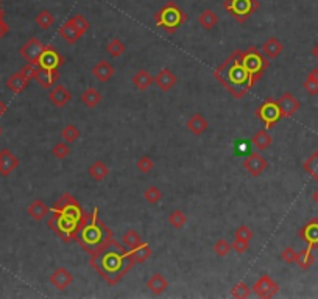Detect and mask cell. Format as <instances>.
<instances>
[{
  "label": "cell",
  "instance_id": "1",
  "mask_svg": "<svg viewBox=\"0 0 318 299\" xmlns=\"http://www.w3.org/2000/svg\"><path fill=\"white\" fill-rule=\"evenodd\" d=\"M89 219V213L83 209L69 192L63 194L61 198L53 204L51 216L47 226L55 232L64 243L76 238L80 229Z\"/></svg>",
  "mask_w": 318,
  "mask_h": 299
},
{
  "label": "cell",
  "instance_id": "2",
  "mask_svg": "<svg viewBox=\"0 0 318 299\" xmlns=\"http://www.w3.org/2000/svg\"><path fill=\"white\" fill-rule=\"evenodd\" d=\"M89 265L106 282L114 287L135 263L128 257V250L113 238L91 254Z\"/></svg>",
  "mask_w": 318,
  "mask_h": 299
},
{
  "label": "cell",
  "instance_id": "3",
  "mask_svg": "<svg viewBox=\"0 0 318 299\" xmlns=\"http://www.w3.org/2000/svg\"><path fill=\"white\" fill-rule=\"evenodd\" d=\"M242 50H235L214 70V78L237 100L244 98L253 88L250 76L241 61Z\"/></svg>",
  "mask_w": 318,
  "mask_h": 299
},
{
  "label": "cell",
  "instance_id": "4",
  "mask_svg": "<svg viewBox=\"0 0 318 299\" xmlns=\"http://www.w3.org/2000/svg\"><path fill=\"white\" fill-rule=\"evenodd\" d=\"M113 238H114L113 231L100 220L98 207H94L92 212L89 213V219L82 226V229H80L75 241L80 244V248L83 251L92 254Z\"/></svg>",
  "mask_w": 318,
  "mask_h": 299
},
{
  "label": "cell",
  "instance_id": "5",
  "mask_svg": "<svg viewBox=\"0 0 318 299\" xmlns=\"http://www.w3.org/2000/svg\"><path fill=\"white\" fill-rule=\"evenodd\" d=\"M188 20V14H186L176 2L170 0L161 10L154 14V22L157 26H161L163 30L169 35H175L179 26Z\"/></svg>",
  "mask_w": 318,
  "mask_h": 299
},
{
  "label": "cell",
  "instance_id": "6",
  "mask_svg": "<svg viewBox=\"0 0 318 299\" xmlns=\"http://www.w3.org/2000/svg\"><path fill=\"white\" fill-rule=\"evenodd\" d=\"M241 61H242L244 69L247 70V73L250 76L251 86H254L257 81L262 78L263 72L267 70L269 64H270V60L267 57H263V53L259 51V48L254 47V45L248 47L245 51L242 50Z\"/></svg>",
  "mask_w": 318,
  "mask_h": 299
},
{
  "label": "cell",
  "instance_id": "7",
  "mask_svg": "<svg viewBox=\"0 0 318 299\" xmlns=\"http://www.w3.org/2000/svg\"><path fill=\"white\" fill-rule=\"evenodd\" d=\"M259 7L260 4L257 0H225L223 2V8L238 23L247 22L259 10Z\"/></svg>",
  "mask_w": 318,
  "mask_h": 299
},
{
  "label": "cell",
  "instance_id": "8",
  "mask_svg": "<svg viewBox=\"0 0 318 299\" xmlns=\"http://www.w3.org/2000/svg\"><path fill=\"white\" fill-rule=\"evenodd\" d=\"M256 116L263 122V125L267 129L275 126L279 122V119H282L278 101L273 100V98H267L265 101H262V104L256 110Z\"/></svg>",
  "mask_w": 318,
  "mask_h": 299
},
{
  "label": "cell",
  "instance_id": "9",
  "mask_svg": "<svg viewBox=\"0 0 318 299\" xmlns=\"http://www.w3.org/2000/svg\"><path fill=\"white\" fill-rule=\"evenodd\" d=\"M251 291L257 294L259 297H273L279 293V284L275 282L270 276L263 275L254 282V285L251 287Z\"/></svg>",
  "mask_w": 318,
  "mask_h": 299
},
{
  "label": "cell",
  "instance_id": "10",
  "mask_svg": "<svg viewBox=\"0 0 318 299\" xmlns=\"http://www.w3.org/2000/svg\"><path fill=\"white\" fill-rule=\"evenodd\" d=\"M64 63H66L64 57L55 47L48 44V45L44 47V51H42V55L38 61V66L45 67V69H60Z\"/></svg>",
  "mask_w": 318,
  "mask_h": 299
},
{
  "label": "cell",
  "instance_id": "11",
  "mask_svg": "<svg viewBox=\"0 0 318 299\" xmlns=\"http://www.w3.org/2000/svg\"><path fill=\"white\" fill-rule=\"evenodd\" d=\"M44 44L38 39V38H32L26 41L22 47H20V57L25 58L29 63H33V64H38L42 51H44Z\"/></svg>",
  "mask_w": 318,
  "mask_h": 299
},
{
  "label": "cell",
  "instance_id": "12",
  "mask_svg": "<svg viewBox=\"0 0 318 299\" xmlns=\"http://www.w3.org/2000/svg\"><path fill=\"white\" fill-rule=\"evenodd\" d=\"M278 106H279V111H281V117L282 119H290L298 113L301 103L294 94L284 92L278 100Z\"/></svg>",
  "mask_w": 318,
  "mask_h": 299
},
{
  "label": "cell",
  "instance_id": "13",
  "mask_svg": "<svg viewBox=\"0 0 318 299\" xmlns=\"http://www.w3.org/2000/svg\"><path fill=\"white\" fill-rule=\"evenodd\" d=\"M300 238L307 244L309 250L318 248V219L313 216L310 219L301 229H300Z\"/></svg>",
  "mask_w": 318,
  "mask_h": 299
},
{
  "label": "cell",
  "instance_id": "14",
  "mask_svg": "<svg viewBox=\"0 0 318 299\" xmlns=\"http://www.w3.org/2000/svg\"><path fill=\"white\" fill-rule=\"evenodd\" d=\"M269 167V162L265 157H262L259 153H250L248 157L244 160V169L251 175V176H260Z\"/></svg>",
  "mask_w": 318,
  "mask_h": 299
},
{
  "label": "cell",
  "instance_id": "15",
  "mask_svg": "<svg viewBox=\"0 0 318 299\" xmlns=\"http://www.w3.org/2000/svg\"><path fill=\"white\" fill-rule=\"evenodd\" d=\"M19 167V159L8 150H0V175L10 176Z\"/></svg>",
  "mask_w": 318,
  "mask_h": 299
},
{
  "label": "cell",
  "instance_id": "16",
  "mask_svg": "<svg viewBox=\"0 0 318 299\" xmlns=\"http://www.w3.org/2000/svg\"><path fill=\"white\" fill-rule=\"evenodd\" d=\"M178 83V76L167 67L159 70V73L154 76V85L161 89L163 92H169L172 88H175Z\"/></svg>",
  "mask_w": 318,
  "mask_h": 299
},
{
  "label": "cell",
  "instance_id": "17",
  "mask_svg": "<svg viewBox=\"0 0 318 299\" xmlns=\"http://www.w3.org/2000/svg\"><path fill=\"white\" fill-rule=\"evenodd\" d=\"M48 281L55 288L66 290L73 282V276L67 268L61 266V268H57L55 271H53V273L50 275V278H48Z\"/></svg>",
  "mask_w": 318,
  "mask_h": 299
},
{
  "label": "cell",
  "instance_id": "18",
  "mask_svg": "<svg viewBox=\"0 0 318 299\" xmlns=\"http://www.w3.org/2000/svg\"><path fill=\"white\" fill-rule=\"evenodd\" d=\"M48 100L57 107H64L72 100V94L69 92V89L64 85H57V86H53L50 89Z\"/></svg>",
  "mask_w": 318,
  "mask_h": 299
},
{
  "label": "cell",
  "instance_id": "19",
  "mask_svg": "<svg viewBox=\"0 0 318 299\" xmlns=\"http://www.w3.org/2000/svg\"><path fill=\"white\" fill-rule=\"evenodd\" d=\"M35 79L44 88V89H50L53 88V85L60 79V70L58 69H45V67H39L38 73L35 76Z\"/></svg>",
  "mask_w": 318,
  "mask_h": 299
},
{
  "label": "cell",
  "instance_id": "20",
  "mask_svg": "<svg viewBox=\"0 0 318 299\" xmlns=\"http://www.w3.org/2000/svg\"><path fill=\"white\" fill-rule=\"evenodd\" d=\"M114 73H116V69L106 60L98 61L92 69V75L100 81V83H106V81H110L114 76Z\"/></svg>",
  "mask_w": 318,
  "mask_h": 299
},
{
  "label": "cell",
  "instance_id": "21",
  "mask_svg": "<svg viewBox=\"0 0 318 299\" xmlns=\"http://www.w3.org/2000/svg\"><path fill=\"white\" fill-rule=\"evenodd\" d=\"M260 50L263 53V57H267L269 60H275L284 51V45H282V42L278 38L272 36V38H269L267 41L262 44Z\"/></svg>",
  "mask_w": 318,
  "mask_h": 299
},
{
  "label": "cell",
  "instance_id": "22",
  "mask_svg": "<svg viewBox=\"0 0 318 299\" xmlns=\"http://www.w3.org/2000/svg\"><path fill=\"white\" fill-rule=\"evenodd\" d=\"M147 288L150 290L151 294L159 296V294H163L169 288V281L163 275L156 273V275L150 276V279L147 281Z\"/></svg>",
  "mask_w": 318,
  "mask_h": 299
},
{
  "label": "cell",
  "instance_id": "23",
  "mask_svg": "<svg viewBox=\"0 0 318 299\" xmlns=\"http://www.w3.org/2000/svg\"><path fill=\"white\" fill-rule=\"evenodd\" d=\"M60 36L67 42V44H75V42H78V39L82 38L83 35L80 33L78 30H76V26L72 23V20L69 19V20H66L61 26H60Z\"/></svg>",
  "mask_w": 318,
  "mask_h": 299
},
{
  "label": "cell",
  "instance_id": "24",
  "mask_svg": "<svg viewBox=\"0 0 318 299\" xmlns=\"http://www.w3.org/2000/svg\"><path fill=\"white\" fill-rule=\"evenodd\" d=\"M186 126H188V129H189L194 135H201V134L206 132L209 123H207V120L204 119L203 114L197 113V114H194L192 117H189V120H188V123H186Z\"/></svg>",
  "mask_w": 318,
  "mask_h": 299
},
{
  "label": "cell",
  "instance_id": "25",
  "mask_svg": "<svg viewBox=\"0 0 318 299\" xmlns=\"http://www.w3.org/2000/svg\"><path fill=\"white\" fill-rule=\"evenodd\" d=\"M132 85H135L139 91H147L151 88V85H154V76H151V73L145 69H141L135 73V76L131 78Z\"/></svg>",
  "mask_w": 318,
  "mask_h": 299
},
{
  "label": "cell",
  "instance_id": "26",
  "mask_svg": "<svg viewBox=\"0 0 318 299\" xmlns=\"http://www.w3.org/2000/svg\"><path fill=\"white\" fill-rule=\"evenodd\" d=\"M29 83H30V81L26 79L20 72H17V73H13V75L7 79V88H8L13 94H22V92L26 89V86H29Z\"/></svg>",
  "mask_w": 318,
  "mask_h": 299
},
{
  "label": "cell",
  "instance_id": "27",
  "mask_svg": "<svg viewBox=\"0 0 318 299\" xmlns=\"http://www.w3.org/2000/svg\"><path fill=\"white\" fill-rule=\"evenodd\" d=\"M151 254H153V251L147 243H142V244H139V247L128 251V257L131 259L132 263H142V262L148 260L151 257Z\"/></svg>",
  "mask_w": 318,
  "mask_h": 299
},
{
  "label": "cell",
  "instance_id": "28",
  "mask_svg": "<svg viewBox=\"0 0 318 299\" xmlns=\"http://www.w3.org/2000/svg\"><path fill=\"white\" fill-rule=\"evenodd\" d=\"M272 135L270 132L267 131V128H262L259 129L253 138H251V144L259 150V151H263V150H267L270 145H272Z\"/></svg>",
  "mask_w": 318,
  "mask_h": 299
},
{
  "label": "cell",
  "instance_id": "29",
  "mask_svg": "<svg viewBox=\"0 0 318 299\" xmlns=\"http://www.w3.org/2000/svg\"><path fill=\"white\" fill-rule=\"evenodd\" d=\"M48 207H47V204L42 201V200H35L30 206H29V209H26V212H29V215L32 216V219L35 220V222H42L45 216H47V213H48Z\"/></svg>",
  "mask_w": 318,
  "mask_h": 299
},
{
  "label": "cell",
  "instance_id": "30",
  "mask_svg": "<svg viewBox=\"0 0 318 299\" xmlns=\"http://www.w3.org/2000/svg\"><path fill=\"white\" fill-rule=\"evenodd\" d=\"M88 173H89V176H91L94 181L101 182L106 176L110 175V169H108V166H106L103 160H95L94 164L89 167Z\"/></svg>",
  "mask_w": 318,
  "mask_h": 299
},
{
  "label": "cell",
  "instance_id": "31",
  "mask_svg": "<svg viewBox=\"0 0 318 299\" xmlns=\"http://www.w3.org/2000/svg\"><path fill=\"white\" fill-rule=\"evenodd\" d=\"M303 169L304 172L315 181L318 182V150H315L303 164Z\"/></svg>",
  "mask_w": 318,
  "mask_h": 299
},
{
  "label": "cell",
  "instance_id": "32",
  "mask_svg": "<svg viewBox=\"0 0 318 299\" xmlns=\"http://www.w3.org/2000/svg\"><path fill=\"white\" fill-rule=\"evenodd\" d=\"M82 101H83V104L86 107H89V110H94V107H97V104L101 101V95H100V92L95 88H88L82 94Z\"/></svg>",
  "mask_w": 318,
  "mask_h": 299
},
{
  "label": "cell",
  "instance_id": "33",
  "mask_svg": "<svg viewBox=\"0 0 318 299\" xmlns=\"http://www.w3.org/2000/svg\"><path fill=\"white\" fill-rule=\"evenodd\" d=\"M303 88L309 95H318V69L316 67L309 72V75L306 76L303 83Z\"/></svg>",
  "mask_w": 318,
  "mask_h": 299
},
{
  "label": "cell",
  "instance_id": "34",
  "mask_svg": "<svg viewBox=\"0 0 318 299\" xmlns=\"http://www.w3.org/2000/svg\"><path fill=\"white\" fill-rule=\"evenodd\" d=\"M198 22H200V25L203 26L204 30H212V29H214V26L217 25L219 17H217V14H216L214 11H212V10H204V11L200 14Z\"/></svg>",
  "mask_w": 318,
  "mask_h": 299
},
{
  "label": "cell",
  "instance_id": "35",
  "mask_svg": "<svg viewBox=\"0 0 318 299\" xmlns=\"http://www.w3.org/2000/svg\"><path fill=\"white\" fill-rule=\"evenodd\" d=\"M303 271L309 269L313 263H315V256L312 254V250L306 248L303 251H298V256H297V262H295Z\"/></svg>",
  "mask_w": 318,
  "mask_h": 299
},
{
  "label": "cell",
  "instance_id": "36",
  "mask_svg": "<svg viewBox=\"0 0 318 299\" xmlns=\"http://www.w3.org/2000/svg\"><path fill=\"white\" fill-rule=\"evenodd\" d=\"M35 22H36V25L39 26V29H42V30H48L50 26L55 23V16H53L48 10H42V11H39V14L35 17Z\"/></svg>",
  "mask_w": 318,
  "mask_h": 299
},
{
  "label": "cell",
  "instance_id": "37",
  "mask_svg": "<svg viewBox=\"0 0 318 299\" xmlns=\"http://www.w3.org/2000/svg\"><path fill=\"white\" fill-rule=\"evenodd\" d=\"M122 241L126 244V247H128L129 250L136 248V247H139V244H142V243H144V241H142V237H141V235H139V232H136L135 229H128V231L123 234Z\"/></svg>",
  "mask_w": 318,
  "mask_h": 299
},
{
  "label": "cell",
  "instance_id": "38",
  "mask_svg": "<svg viewBox=\"0 0 318 299\" xmlns=\"http://www.w3.org/2000/svg\"><path fill=\"white\" fill-rule=\"evenodd\" d=\"M106 50H108V53H110L113 58H119V57H122L123 53L126 51V47H125V44L120 39L114 38V39H111L108 42V45H106Z\"/></svg>",
  "mask_w": 318,
  "mask_h": 299
},
{
  "label": "cell",
  "instance_id": "39",
  "mask_svg": "<svg viewBox=\"0 0 318 299\" xmlns=\"http://www.w3.org/2000/svg\"><path fill=\"white\" fill-rule=\"evenodd\" d=\"M169 223L175 228V229H181L186 223H188V216L181 209H175L173 212H170L169 215Z\"/></svg>",
  "mask_w": 318,
  "mask_h": 299
},
{
  "label": "cell",
  "instance_id": "40",
  "mask_svg": "<svg viewBox=\"0 0 318 299\" xmlns=\"http://www.w3.org/2000/svg\"><path fill=\"white\" fill-rule=\"evenodd\" d=\"M61 138L64 139V142L73 144L75 141L80 139V129H78L75 125L69 123V125H66V126L63 128V131H61Z\"/></svg>",
  "mask_w": 318,
  "mask_h": 299
},
{
  "label": "cell",
  "instance_id": "41",
  "mask_svg": "<svg viewBox=\"0 0 318 299\" xmlns=\"http://www.w3.org/2000/svg\"><path fill=\"white\" fill-rule=\"evenodd\" d=\"M251 294V287H248L245 282H237L232 290H231V296L232 297H237V299H245V297H250Z\"/></svg>",
  "mask_w": 318,
  "mask_h": 299
},
{
  "label": "cell",
  "instance_id": "42",
  "mask_svg": "<svg viewBox=\"0 0 318 299\" xmlns=\"http://www.w3.org/2000/svg\"><path fill=\"white\" fill-rule=\"evenodd\" d=\"M144 198H145V201H147L148 204H156V203L161 201L163 192H161V190H159L156 185H150V187L145 190V192H144Z\"/></svg>",
  "mask_w": 318,
  "mask_h": 299
},
{
  "label": "cell",
  "instance_id": "43",
  "mask_svg": "<svg viewBox=\"0 0 318 299\" xmlns=\"http://www.w3.org/2000/svg\"><path fill=\"white\" fill-rule=\"evenodd\" d=\"M231 243L228 241V240H225V238H220V240H217L216 241V244H214V253L219 256V257H226L229 253H231Z\"/></svg>",
  "mask_w": 318,
  "mask_h": 299
},
{
  "label": "cell",
  "instance_id": "44",
  "mask_svg": "<svg viewBox=\"0 0 318 299\" xmlns=\"http://www.w3.org/2000/svg\"><path fill=\"white\" fill-rule=\"evenodd\" d=\"M70 20H72V23L76 26V30H78L80 33H82V35H85V33L91 29L89 20L85 19V16H82V14H75Z\"/></svg>",
  "mask_w": 318,
  "mask_h": 299
},
{
  "label": "cell",
  "instance_id": "45",
  "mask_svg": "<svg viewBox=\"0 0 318 299\" xmlns=\"http://www.w3.org/2000/svg\"><path fill=\"white\" fill-rule=\"evenodd\" d=\"M136 167L141 173H150L154 169V160L150 156H142V157L138 159Z\"/></svg>",
  "mask_w": 318,
  "mask_h": 299
},
{
  "label": "cell",
  "instance_id": "46",
  "mask_svg": "<svg viewBox=\"0 0 318 299\" xmlns=\"http://www.w3.org/2000/svg\"><path fill=\"white\" fill-rule=\"evenodd\" d=\"M51 153H53V156H55L57 159H66L70 154V144H67V142H58L55 147H53Z\"/></svg>",
  "mask_w": 318,
  "mask_h": 299
},
{
  "label": "cell",
  "instance_id": "47",
  "mask_svg": "<svg viewBox=\"0 0 318 299\" xmlns=\"http://www.w3.org/2000/svg\"><path fill=\"white\" fill-rule=\"evenodd\" d=\"M231 248L237 253V254H244L250 250V241L247 240H242V238H235L232 243H231Z\"/></svg>",
  "mask_w": 318,
  "mask_h": 299
},
{
  "label": "cell",
  "instance_id": "48",
  "mask_svg": "<svg viewBox=\"0 0 318 299\" xmlns=\"http://www.w3.org/2000/svg\"><path fill=\"white\" fill-rule=\"evenodd\" d=\"M38 69H39V66L38 64H33V63H29L26 66H23L19 72L26 78V79H33L35 76H36V73H38Z\"/></svg>",
  "mask_w": 318,
  "mask_h": 299
},
{
  "label": "cell",
  "instance_id": "49",
  "mask_svg": "<svg viewBox=\"0 0 318 299\" xmlns=\"http://www.w3.org/2000/svg\"><path fill=\"white\" fill-rule=\"evenodd\" d=\"M253 231L247 226V225H242V226H238L237 229H235V238H242V240H247V241H250L251 238H253Z\"/></svg>",
  "mask_w": 318,
  "mask_h": 299
},
{
  "label": "cell",
  "instance_id": "50",
  "mask_svg": "<svg viewBox=\"0 0 318 299\" xmlns=\"http://www.w3.org/2000/svg\"><path fill=\"white\" fill-rule=\"evenodd\" d=\"M297 256H298V251H295L294 248H285L282 253H281V259L285 262V263H295L297 262Z\"/></svg>",
  "mask_w": 318,
  "mask_h": 299
},
{
  "label": "cell",
  "instance_id": "51",
  "mask_svg": "<svg viewBox=\"0 0 318 299\" xmlns=\"http://www.w3.org/2000/svg\"><path fill=\"white\" fill-rule=\"evenodd\" d=\"M10 32V26H8V23L4 20V19H0V39H2L7 33Z\"/></svg>",
  "mask_w": 318,
  "mask_h": 299
},
{
  "label": "cell",
  "instance_id": "52",
  "mask_svg": "<svg viewBox=\"0 0 318 299\" xmlns=\"http://www.w3.org/2000/svg\"><path fill=\"white\" fill-rule=\"evenodd\" d=\"M7 110H8L7 103H5V101H2V100H0V117H2V116H5V114H7Z\"/></svg>",
  "mask_w": 318,
  "mask_h": 299
},
{
  "label": "cell",
  "instance_id": "53",
  "mask_svg": "<svg viewBox=\"0 0 318 299\" xmlns=\"http://www.w3.org/2000/svg\"><path fill=\"white\" fill-rule=\"evenodd\" d=\"M312 55H313V58H316L318 60V42L313 45V48H312Z\"/></svg>",
  "mask_w": 318,
  "mask_h": 299
},
{
  "label": "cell",
  "instance_id": "54",
  "mask_svg": "<svg viewBox=\"0 0 318 299\" xmlns=\"http://www.w3.org/2000/svg\"><path fill=\"white\" fill-rule=\"evenodd\" d=\"M312 201H315V204L318 206V188H316L315 192L312 194Z\"/></svg>",
  "mask_w": 318,
  "mask_h": 299
},
{
  "label": "cell",
  "instance_id": "55",
  "mask_svg": "<svg viewBox=\"0 0 318 299\" xmlns=\"http://www.w3.org/2000/svg\"><path fill=\"white\" fill-rule=\"evenodd\" d=\"M4 17H5V11L0 8V19H4Z\"/></svg>",
  "mask_w": 318,
  "mask_h": 299
},
{
  "label": "cell",
  "instance_id": "56",
  "mask_svg": "<svg viewBox=\"0 0 318 299\" xmlns=\"http://www.w3.org/2000/svg\"><path fill=\"white\" fill-rule=\"evenodd\" d=\"M0 135H2V126H0Z\"/></svg>",
  "mask_w": 318,
  "mask_h": 299
},
{
  "label": "cell",
  "instance_id": "57",
  "mask_svg": "<svg viewBox=\"0 0 318 299\" xmlns=\"http://www.w3.org/2000/svg\"><path fill=\"white\" fill-rule=\"evenodd\" d=\"M0 8H2V0H0Z\"/></svg>",
  "mask_w": 318,
  "mask_h": 299
}]
</instances>
